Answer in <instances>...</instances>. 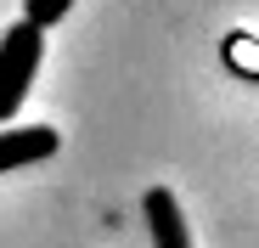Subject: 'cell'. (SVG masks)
I'll list each match as a JSON object with an SVG mask.
<instances>
[{
	"label": "cell",
	"instance_id": "2",
	"mask_svg": "<svg viewBox=\"0 0 259 248\" xmlns=\"http://www.w3.org/2000/svg\"><path fill=\"white\" fill-rule=\"evenodd\" d=\"M57 141H62V136L51 130V124H0V175L28 170V163L51 158Z\"/></svg>",
	"mask_w": 259,
	"mask_h": 248
},
{
	"label": "cell",
	"instance_id": "3",
	"mask_svg": "<svg viewBox=\"0 0 259 248\" xmlns=\"http://www.w3.org/2000/svg\"><path fill=\"white\" fill-rule=\"evenodd\" d=\"M141 215H147V231H152V248H192L186 237V215H181V203L169 186H152L141 197Z\"/></svg>",
	"mask_w": 259,
	"mask_h": 248
},
{
	"label": "cell",
	"instance_id": "1",
	"mask_svg": "<svg viewBox=\"0 0 259 248\" xmlns=\"http://www.w3.org/2000/svg\"><path fill=\"white\" fill-rule=\"evenodd\" d=\"M39 57H46V28L39 23H12L0 34V124H12L17 107L28 102V85L39 73Z\"/></svg>",
	"mask_w": 259,
	"mask_h": 248
},
{
	"label": "cell",
	"instance_id": "4",
	"mask_svg": "<svg viewBox=\"0 0 259 248\" xmlns=\"http://www.w3.org/2000/svg\"><path fill=\"white\" fill-rule=\"evenodd\" d=\"M68 12H73V0H28V23H39V28H51Z\"/></svg>",
	"mask_w": 259,
	"mask_h": 248
}]
</instances>
